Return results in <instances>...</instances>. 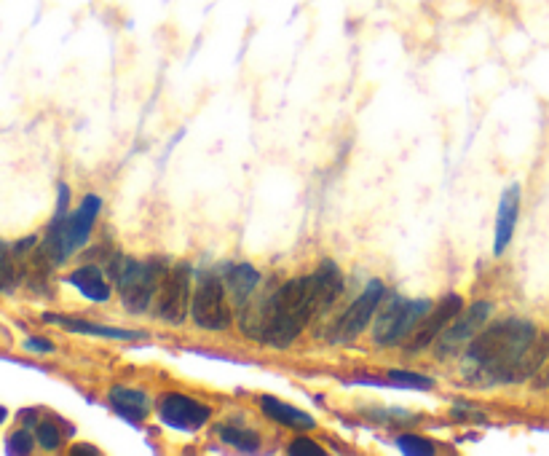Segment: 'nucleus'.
Returning <instances> with one entry per match:
<instances>
[{
	"label": "nucleus",
	"instance_id": "b1692460",
	"mask_svg": "<svg viewBox=\"0 0 549 456\" xmlns=\"http://www.w3.org/2000/svg\"><path fill=\"white\" fill-rule=\"evenodd\" d=\"M287 451H290L292 456H322L325 454V448L319 446L317 440H311V438H295Z\"/></svg>",
	"mask_w": 549,
	"mask_h": 456
},
{
	"label": "nucleus",
	"instance_id": "ddd939ff",
	"mask_svg": "<svg viewBox=\"0 0 549 456\" xmlns=\"http://www.w3.org/2000/svg\"><path fill=\"white\" fill-rule=\"evenodd\" d=\"M110 408L116 411L121 419L132 424H140L148 419L150 414V397L142 392V389L134 387H124V384H118V387L110 389Z\"/></svg>",
	"mask_w": 549,
	"mask_h": 456
},
{
	"label": "nucleus",
	"instance_id": "f8f14e48",
	"mask_svg": "<svg viewBox=\"0 0 549 456\" xmlns=\"http://www.w3.org/2000/svg\"><path fill=\"white\" fill-rule=\"evenodd\" d=\"M517 215H520V186H509L501 194L499 212H496V234H493V255H504L515 237Z\"/></svg>",
	"mask_w": 549,
	"mask_h": 456
},
{
	"label": "nucleus",
	"instance_id": "7ed1b4c3",
	"mask_svg": "<svg viewBox=\"0 0 549 456\" xmlns=\"http://www.w3.org/2000/svg\"><path fill=\"white\" fill-rule=\"evenodd\" d=\"M108 274L116 282L121 304L126 312L145 314L159 296L161 266L156 261H137L129 255H113L108 261Z\"/></svg>",
	"mask_w": 549,
	"mask_h": 456
},
{
	"label": "nucleus",
	"instance_id": "a878e982",
	"mask_svg": "<svg viewBox=\"0 0 549 456\" xmlns=\"http://www.w3.org/2000/svg\"><path fill=\"white\" fill-rule=\"evenodd\" d=\"M73 454H92V456H100V448L94 446H75Z\"/></svg>",
	"mask_w": 549,
	"mask_h": 456
},
{
	"label": "nucleus",
	"instance_id": "9d476101",
	"mask_svg": "<svg viewBox=\"0 0 549 456\" xmlns=\"http://www.w3.org/2000/svg\"><path fill=\"white\" fill-rule=\"evenodd\" d=\"M461 309H464V298L456 296V293H450V296L442 298L440 304L434 306L432 312L421 320L416 333L405 341V349H408V352H421V349L426 347H434V341L440 338V333L448 328L450 322L456 320Z\"/></svg>",
	"mask_w": 549,
	"mask_h": 456
},
{
	"label": "nucleus",
	"instance_id": "f257e3e1",
	"mask_svg": "<svg viewBox=\"0 0 549 456\" xmlns=\"http://www.w3.org/2000/svg\"><path fill=\"white\" fill-rule=\"evenodd\" d=\"M549 355V338L520 317L501 320L477 333L466 347V379L515 384L531 379Z\"/></svg>",
	"mask_w": 549,
	"mask_h": 456
},
{
	"label": "nucleus",
	"instance_id": "bb28decb",
	"mask_svg": "<svg viewBox=\"0 0 549 456\" xmlns=\"http://www.w3.org/2000/svg\"><path fill=\"white\" fill-rule=\"evenodd\" d=\"M6 419H9V411H6V408L0 406V424L6 422Z\"/></svg>",
	"mask_w": 549,
	"mask_h": 456
},
{
	"label": "nucleus",
	"instance_id": "393cba45",
	"mask_svg": "<svg viewBox=\"0 0 549 456\" xmlns=\"http://www.w3.org/2000/svg\"><path fill=\"white\" fill-rule=\"evenodd\" d=\"M25 349H30V352H54V344L51 341H46V338H27L25 341Z\"/></svg>",
	"mask_w": 549,
	"mask_h": 456
},
{
	"label": "nucleus",
	"instance_id": "1a4fd4ad",
	"mask_svg": "<svg viewBox=\"0 0 549 456\" xmlns=\"http://www.w3.org/2000/svg\"><path fill=\"white\" fill-rule=\"evenodd\" d=\"M159 419L164 427L177 432H199L207 427V422L212 419V408L199 403L196 397L183 395V392H167V395L159 397Z\"/></svg>",
	"mask_w": 549,
	"mask_h": 456
},
{
	"label": "nucleus",
	"instance_id": "f3484780",
	"mask_svg": "<svg viewBox=\"0 0 549 456\" xmlns=\"http://www.w3.org/2000/svg\"><path fill=\"white\" fill-rule=\"evenodd\" d=\"M43 320L54 322V325H62L70 333H84V336H97V338H118V341H126V338H140V333L134 330H121V328H108V325H97V322L75 320V317H65V314H43Z\"/></svg>",
	"mask_w": 549,
	"mask_h": 456
},
{
	"label": "nucleus",
	"instance_id": "5701e85b",
	"mask_svg": "<svg viewBox=\"0 0 549 456\" xmlns=\"http://www.w3.org/2000/svg\"><path fill=\"white\" fill-rule=\"evenodd\" d=\"M38 440L30 435V430H17L11 432L6 438V454H33V448Z\"/></svg>",
	"mask_w": 549,
	"mask_h": 456
},
{
	"label": "nucleus",
	"instance_id": "dca6fc26",
	"mask_svg": "<svg viewBox=\"0 0 549 456\" xmlns=\"http://www.w3.org/2000/svg\"><path fill=\"white\" fill-rule=\"evenodd\" d=\"M225 288H228V296L233 298L236 309H242L247 301H250L255 293H258L260 274L252 263H236L231 269L225 271Z\"/></svg>",
	"mask_w": 549,
	"mask_h": 456
},
{
	"label": "nucleus",
	"instance_id": "20e7f679",
	"mask_svg": "<svg viewBox=\"0 0 549 456\" xmlns=\"http://www.w3.org/2000/svg\"><path fill=\"white\" fill-rule=\"evenodd\" d=\"M429 312H432V301H424V298H418V301L400 296L389 298V304L383 306V312H378V320H375L373 341L378 347L405 344Z\"/></svg>",
	"mask_w": 549,
	"mask_h": 456
},
{
	"label": "nucleus",
	"instance_id": "39448f33",
	"mask_svg": "<svg viewBox=\"0 0 549 456\" xmlns=\"http://www.w3.org/2000/svg\"><path fill=\"white\" fill-rule=\"evenodd\" d=\"M228 288L225 282L215 274H207L201 279L191 298V320L199 325L201 330L209 333H220L233 325V309L228 304Z\"/></svg>",
	"mask_w": 549,
	"mask_h": 456
},
{
	"label": "nucleus",
	"instance_id": "6e6552de",
	"mask_svg": "<svg viewBox=\"0 0 549 456\" xmlns=\"http://www.w3.org/2000/svg\"><path fill=\"white\" fill-rule=\"evenodd\" d=\"M491 312L493 304H488V301H477L469 309H461L456 320L450 322L448 328L440 333V338L434 341V355L440 357V360H448V357L458 355L461 349L469 347V341L483 330Z\"/></svg>",
	"mask_w": 549,
	"mask_h": 456
},
{
	"label": "nucleus",
	"instance_id": "4468645a",
	"mask_svg": "<svg viewBox=\"0 0 549 456\" xmlns=\"http://www.w3.org/2000/svg\"><path fill=\"white\" fill-rule=\"evenodd\" d=\"M67 282L73 285L86 301H92V304H105L113 296V288H110L108 277L102 274L100 266H81V269H75L67 274Z\"/></svg>",
	"mask_w": 549,
	"mask_h": 456
},
{
	"label": "nucleus",
	"instance_id": "aec40b11",
	"mask_svg": "<svg viewBox=\"0 0 549 456\" xmlns=\"http://www.w3.org/2000/svg\"><path fill=\"white\" fill-rule=\"evenodd\" d=\"M19 263L14 250H9L6 242H0V293L11 290L19 282Z\"/></svg>",
	"mask_w": 549,
	"mask_h": 456
},
{
	"label": "nucleus",
	"instance_id": "423d86ee",
	"mask_svg": "<svg viewBox=\"0 0 549 456\" xmlns=\"http://www.w3.org/2000/svg\"><path fill=\"white\" fill-rule=\"evenodd\" d=\"M193 266L191 263H177L161 279L159 296H156V317L169 325H183L191 314V290Z\"/></svg>",
	"mask_w": 549,
	"mask_h": 456
},
{
	"label": "nucleus",
	"instance_id": "4be33fe9",
	"mask_svg": "<svg viewBox=\"0 0 549 456\" xmlns=\"http://www.w3.org/2000/svg\"><path fill=\"white\" fill-rule=\"evenodd\" d=\"M397 443V448H400L402 454H410V456H429L434 454V443L432 440L421 438V435H400V438L394 440Z\"/></svg>",
	"mask_w": 549,
	"mask_h": 456
},
{
	"label": "nucleus",
	"instance_id": "6ab92c4d",
	"mask_svg": "<svg viewBox=\"0 0 549 456\" xmlns=\"http://www.w3.org/2000/svg\"><path fill=\"white\" fill-rule=\"evenodd\" d=\"M367 384H386V387L418 389V392L434 389V379H429V376H424V373H413V371H389L386 381H367Z\"/></svg>",
	"mask_w": 549,
	"mask_h": 456
},
{
	"label": "nucleus",
	"instance_id": "412c9836",
	"mask_svg": "<svg viewBox=\"0 0 549 456\" xmlns=\"http://www.w3.org/2000/svg\"><path fill=\"white\" fill-rule=\"evenodd\" d=\"M35 440L43 451H59L62 448V432L54 422H38L35 424Z\"/></svg>",
	"mask_w": 549,
	"mask_h": 456
},
{
	"label": "nucleus",
	"instance_id": "a211bd4d",
	"mask_svg": "<svg viewBox=\"0 0 549 456\" xmlns=\"http://www.w3.org/2000/svg\"><path fill=\"white\" fill-rule=\"evenodd\" d=\"M217 435L223 440L225 446L236 448V451H242V454H255L260 448V435L252 430H244L239 424H223V427H217Z\"/></svg>",
	"mask_w": 549,
	"mask_h": 456
},
{
	"label": "nucleus",
	"instance_id": "9b49d317",
	"mask_svg": "<svg viewBox=\"0 0 549 456\" xmlns=\"http://www.w3.org/2000/svg\"><path fill=\"white\" fill-rule=\"evenodd\" d=\"M306 288L308 298H311L314 317H322V314L333 309L335 301H338L343 293L341 269H338L333 261H322L317 269H314V274H308L306 277Z\"/></svg>",
	"mask_w": 549,
	"mask_h": 456
},
{
	"label": "nucleus",
	"instance_id": "f03ea898",
	"mask_svg": "<svg viewBox=\"0 0 549 456\" xmlns=\"http://www.w3.org/2000/svg\"><path fill=\"white\" fill-rule=\"evenodd\" d=\"M102 199L97 194H86L84 202L78 204L73 212H57L51 220L49 231L43 245L38 247L51 266H62L73 253H78L81 247L92 239L94 223L100 218Z\"/></svg>",
	"mask_w": 549,
	"mask_h": 456
},
{
	"label": "nucleus",
	"instance_id": "2eb2a0df",
	"mask_svg": "<svg viewBox=\"0 0 549 456\" xmlns=\"http://www.w3.org/2000/svg\"><path fill=\"white\" fill-rule=\"evenodd\" d=\"M260 411L271 419V422L282 424V427H290L295 432H311L317 427L314 422V416L306 414V411H300V408L290 406V403H284L279 397H260Z\"/></svg>",
	"mask_w": 549,
	"mask_h": 456
},
{
	"label": "nucleus",
	"instance_id": "0eeeda50",
	"mask_svg": "<svg viewBox=\"0 0 549 456\" xmlns=\"http://www.w3.org/2000/svg\"><path fill=\"white\" fill-rule=\"evenodd\" d=\"M383 298H386V285L381 279H370L367 288L357 296V301L346 309V312L338 317L333 328V341L341 344V341H354L357 336H362L367 330V325L373 322V317H378V309H381Z\"/></svg>",
	"mask_w": 549,
	"mask_h": 456
}]
</instances>
